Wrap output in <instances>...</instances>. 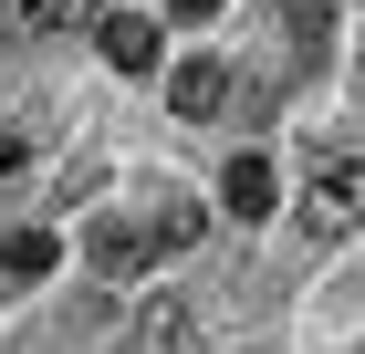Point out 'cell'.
<instances>
[{
  "label": "cell",
  "mask_w": 365,
  "mask_h": 354,
  "mask_svg": "<svg viewBox=\"0 0 365 354\" xmlns=\"http://www.w3.org/2000/svg\"><path fill=\"white\" fill-rule=\"evenodd\" d=\"M220 198H230V219L251 229V219L272 209V157H251V146H240V157H230V177H220Z\"/></svg>",
  "instance_id": "obj_4"
},
{
  "label": "cell",
  "mask_w": 365,
  "mask_h": 354,
  "mask_svg": "<svg viewBox=\"0 0 365 354\" xmlns=\"http://www.w3.org/2000/svg\"><path fill=\"white\" fill-rule=\"evenodd\" d=\"M0 271H11V281H53L63 271V240H53V229H11V240H0Z\"/></svg>",
  "instance_id": "obj_7"
},
{
  "label": "cell",
  "mask_w": 365,
  "mask_h": 354,
  "mask_svg": "<svg viewBox=\"0 0 365 354\" xmlns=\"http://www.w3.org/2000/svg\"><path fill=\"white\" fill-rule=\"evenodd\" d=\"M94 42H105V63H115V73H157V21H136V11H115Z\"/></svg>",
  "instance_id": "obj_3"
},
{
  "label": "cell",
  "mask_w": 365,
  "mask_h": 354,
  "mask_svg": "<svg viewBox=\"0 0 365 354\" xmlns=\"http://www.w3.org/2000/svg\"><path fill=\"white\" fill-rule=\"evenodd\" d=\"M136 354H188V302H178V292L136 302Z\"/></svg>",
  "instance_id": "obj_6"
},
{
  "label": "cell",
  "mask_w": 365,
  "mask_h": 354,
  "mask_svg": "<svg viewBox=\"0 0 365 354\" xmlns=\"http://www.w3.org/2000/svg\"><path fill=\"white\" fill-rule=\"evenodd\" d=\"M272 11H282V31H292L303 53H324V42H334V21H344V0H272Z\"/></svg>",
  "instance_id": "obj_8"
},
{
  "label": "cell",
  "mask_w": 365,
  "mask_h": 354,
  "mask_svg": "<svg viewBox=\"0 0 365 354\" xmlns=\"http://www.w3.org/2000/svg\"><path fill=\"white\" fill-rule=\"evenodd\" d=\"M94 261L105 271H146V219H94Z\"/></svg>",
  "instance_id": "obj_9"
},
{
  "label": "cell",
  "mask_w": 365,
  "mask_h": 354,
  "mask_svg": "<svg viewBox=\"0 0 365 354\" xmlns=\"http://www.w3.org/2000/svg\"><path fill=\"white\" fill-rule=\"evenodd\" d=\"M303 229L313 240H355L365 229V146H313L303 157Z\"/></svg>",
  "instance_id": "obj_1"
},
{
  "label": "cell",
  "mask_w": 365,
  "mask_h": 354,
  "mask_svg": "<svg viewBox=\"0 0 365 354\" xmlns=\"http://www.w3.org/2000/svg\"><path fill=\"white\" fill-rule=\"evenodd\" d=\"M198 229H209V209L178 198V188H157V209H146V250H188Z\"/></svg>",
  "instance_id": "obj_5"
},
{
  "label": "cell",
  "mask_w": 365,
  "mask_h": 354,
  "mask_svg": "<svg viewBox=\"0 0 365 354\" xmlns=\"http://www.w3.org/2000/svg\"><path fill=\"white\" fill-rule=\"evenodd\" d=\"M168 11H178V21H209V11H220V0H168Z\"/></svg>",
  "instance_id": "obj_11"
},
{
  "label": "cell",
  "mask_w": 365,
  "mask_h": 354,
  "mask_svg": "<svg viewBox=\"0 0 365 354\" xmlns=\"http://www.w3.org/2000/svg\"><path fill=\"white\" fill-rule=\"evenodd\" d=\"M11 21H21V31H63V21H73V0H11Z\"/></svg>",
  "instance_id": "obj_10"
},
{
  "label": "cell",
  "mask_w": 365,
  "mask_h": 354,
  "mask_svg": "<svg viewBox=\"0 0 365 354\" xmlns=\"http://www.w3.org/2000/svg\"><path fill=\"white\" fill-rule=\"evenodd\" d=\"M168 105L188 115V125H198V115H220V105H230V63H220V53H188V63L168 73Z\"/></svg>",
  "instance_id": "obj_2"
}]
</instances>
